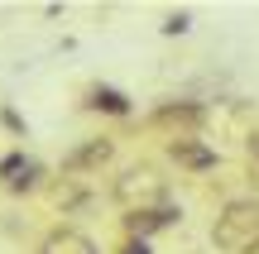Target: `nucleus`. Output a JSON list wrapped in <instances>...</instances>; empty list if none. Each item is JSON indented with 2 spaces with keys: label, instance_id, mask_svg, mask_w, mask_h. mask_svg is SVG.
<instances>
[{
  "label": "nucleus",
  "instance_id": "obj_10",
  "mask_svg": "<svg viewBox=\"0 0 259 254\" xmlns=\"http://www.w3.org/2000/svg\"><path fill=\"white\" fill-rule=\"evenodd\" d=\"M125 254H149V249H144V240H139V245L130 240V245H125Z\"/></svg>",
  "mask_w": 259,
  "mask_h": 254
},
{
  "label": "nucleus",
  "instance_id": "obj_9",
  "mask_svg": "<svg viewBox=\"0 0 259 254\" xmlns=\"http://www.w3.org/2000/svg\"><path fill=\"white\" fill-rule=\"evenodd\" d=\"M87 106H96V111H111V115H125L130 111V101L120 91H111V86H92V101Z\"/></svg>",
  "mask_w": 259,
  "mask_h": 254
},
{
  "label": "nucleus",
  "instance_id": "obj_5",
  "mask_svg": "<svg viewBox=\"0 0 259 254\" xmlns=\"http://www.w3.org/2000/svg\"><path fill=\"white\" fill-rule=\"evenodd\" d=\"M38 254H96V245L82 230H53V235L38 245Z\"/></svg>",
  "mask_w": 259,
  "mask_h": 254
},
{
  "label": "nucleus",
  "instance_id": "obj_7",
  "mask_svg": "<svg viewBox=\"0 0 259 254\" xmlns=\"http://www.w3.org/2000/svg\"><path fill=\"white\" fill-rule=\"evenodd\" d=\"M173 159L178 163H187V168H211V149H202V144H192V139H173Z\"/></svg>",
  "mask_w": 259,
  "mask_h": 254
},
{
  "label": "nucleus",
  "instance_id": "obj_3",
  "mask_svg": "<svg viewBox=\"0 0 259 254\" xmlns=\"http://www.w3.org/2000/svg\"><path fill=\"white\" fill-rule=\"evenodd\" d=\"M154 125L158 130H173L178 139H192V130L202 125V106L197 101H168L154 111Z\"/></svg>",
  "mask_w": 259,
  "mask_h": 254
},
{
  "label": "nucleus",
  "instance_id": "obj_8",
  "mask_svg": "<svg viewBox=\"0 0 259 254\" xmlns=\"http://www.w3.org/2000/svg\"><path fill=\"white\" fill-rule=\"evenodd\" d=\"M0 173H15V178L5 182L10 192H24V187H34V182H38V168H34V163H19V159H10V163H0Z\"/></svg>",
  "mask_w": 259,
  "mask_h": 254
},
{
  "label": "nucleus",
  "instance_id": "obj_4",
  "mask_svg": "<svg viewBox=\"0 0 259 254\" xmlns=\"http://www.w3.org/2000/svg\"><path fill=\"white\" fill-rule=\"evenodd\" d=\"M111 154H115V144H111V139H87L82 149L67 154L63 168H67V173H87V168H101V163H111Z\"/></svg>",
  "mask_w": 259,
  "mask_h": 254
},
{
  "label": "nucleus",
  "instance_id": "obj_1",
  "mask_svg": "<svg viewBox=\"0 0 259 254\" xmlns=\"http://www.w3.org/2000/svg\"><path fill=\"white\" fill-rule=\"evenodd\" d=\"M216 249L226 254H254L259 249V201H231L211 226Z\"/></svg>",
  "mask_w": 259,
  "mask_h": 254
},
{
  "label": "nucleus",
  "instance_id": "obj_2",
  "mask_svg": "<svg viewBox=\"0 0 259 254\" xmlns=\"http://www.w3.org/2000/svg\"><path fill=\"white\" fill-rule=\"evenodd\" d=\"M115 201L130 211H158L163 201V178L154 168H130L125 178H115Z\"/></svg>",
  "mask_w": 259,
  "mask_h": 254
},
{
  "label": "nucleus",
  "instance_id": "obj_6",
  "mask_svg": "<svg viewBox=\"0 0 259 254\" xmlns=\"http://www.w3.org/2000/svg\"><path fill=\"white\" fill-rule=\"evenodd\" d=\"M168 221H173V211H168V207H158V211H135V216H130L125 226H130V235H139V240H144L149 230L168 226Z\"/></svg>",
  "mask_w": 259,
  "mask_h": 254
}]
</instances>
